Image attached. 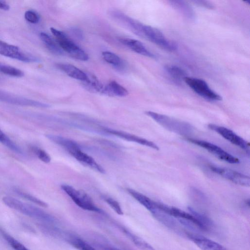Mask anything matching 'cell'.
<instances>
[{
	"mask_svg": "<svg viewBox=\"0 0 250 250\" xmlns=\"http://www.w3.org/2000/svg\"><path fill=\"white\" fill-rule=\"evenodd\" d=\"M190 143L207 150L218 158L230 164H238L239 159L211 143L199 139L187 138Z\"/></svg>",
	"mask_w": 250,
	"mask_h": 250,
	"instance_id": "obj_8",
	"label": "cell"
},
{
	"mask_svg": "<svg viewBox=\"0 0 250 250\" xmlns=\"http://www.w3.org/2000/svg\"><path fill=\"white\" fill-rule=\"evenodd\" d=\"M31 149L33 153L42 161L49 163L51 161L50 155L43 149L36 146H33Z\"/></svg>",
	"mask_w": 250,
	"mask_h": 250,
	"instance_id": "obj_31",
	"label": "cell"
},
{
	"mask_svg": "<svg viewBox=\"0 0 250 250\" xmlns=\"http://www.w3.org/2000/svg\"><path fill=\"white\" fill-rule=\"evenodd\" d=\"M184 81L193 91L207 100L221 101L222 99L221 96L211 89L203 80L186 77Z\"/></svg>",
	"mask_w": 250,
	"mask_h": 250,
	"instance_id": "obj_6",
	"label": "cell"
},
{
	"mask_svg": "<svg viewBox=\"0 0 250 250\" xmlns=\"http://www.w3.org/2000/svg\"><path fill=\"white\" fill-rule=\"evenodd\" d=\"M104 60L118 70L124 69L125 64L123 60L117 55L109 51L102 52Z\"/></svg>",
	"mask_w": 250,
	"mask_h": 250,
	"instance_id": "obj_24",
	"label": "cell"
},
{
	"mask_svg": "<svg viewBox=\"0 0 250 250\" xmlns=\"http://www.w3.org/2000/svg\"><path fill=\"white\" fill-rule=\"evenodd\" d=\"M126 189L131 196L149 210L152 214L158 209L157 202L133 189L127 188Z\"/></svg>",
	"mask_w": 250,
	"mask_h": 250,
	"instance_id": "obj_16",
	"label": "cell"
},
{
	"mask_svg": "<svg viewBox=\"0 0 250 250\" xmlns=\"http://www.w3.org/2000/svg\"><path fill=\"white\" fill-rule=\"evenodd\" d=\"M9 9V5L5 1L0 0V9L7 11Z\"/></svg>",
	"mask_w": 250,
	"mask_h": 250,
	"instance_id": "obj_36",
	"label": "cell"
},
{
	"mask_svg": "<svg viewBox=\"0 0 250 250\" xmlns=\"http://www.w3.org/2000/svg\"><path fill=\"white\" fill-rule=\"evenodd\" d=\"M71 31L73 33L75 36L78 39H83V38L82 31L78 28H72Z\"/></svg>",
	"mask_w": 250,
	"mask_h": 250,
	"instance_id": "obj_35",
	"label": "cell"
},
{
	"mask_svg": "<svg viewBox=\"0 0 250 250\" xmlns=\"http://www.w3.org/2000/svg\"><path fill=\"white\" fill-rule=\"evenodd\" d=\"M190 237L202 250H227L221 245L207 238L194 236Z\"/></svg>",
	"mask_w": 250,
	"mask_h": 250,
	"instance_id": "obj_18",
	"label": "cell"
},
{
	"mask_svg": "<svg viewBox=\"0 0 250 250\" xmlns=\"http://www.w3.org/2000/svg\"><path fill=\"white\" fill-rule=\"evenodd\" d=\"M57 67L71 78L85 82L87 79V75L76 66L68 63H58Z\"/></svg>",
	"mask_w": 250,
	"mask_h": 250,
	"instance_id": "obj_17",
	"label": "cell"
},
{
	"mask_svg": "<svg viewBox=\"0 0 250 250\" xmlns=\"http://www.w3.org/2000/svg\"><path fill=\"white\" fill-rule=\"evenodd\" d=\"M0 234L13 250H30L18 240L1 228H0Z\"/></svg>",
	"mask_w": 250,
	"mask_h": 250,
	"instance_id": "obj_25",
	"label": "cell"
},
{
	"mask_svg": "<svg viewBox=\"0 0 250 250\" xmlns=\"http://www.w3.org/2000/svg\"><path fill=\"white\" fill-rule=\"evenodd\" d=\"M0 143L14 152L22 154L23 152L21 148L11 140L0 128Z\"/></svg>",
	"mask_w": 250,
	"mask_h": 250,
	"instance_id": "obj_28",
	"label": "cell"
},
{
	"mask_svg": "<svg viewBox=\"0 0 250 250\" xmlns=\"http://www.w3.org/2000/svg\"><path fill=\"white\" fill-rule=\"evenodd\" d=\"M25 19L30 23L36 24L40 21V16L35 11L33 10H27L24 13Z\"/></svg>",
	"mask_w": 250,
	"mask_h": 250,
	"instance_id": "obj_33",
	"label": "cell"
},
{
	"mask_svg": "<svg viewBox=\"0 0 250 250\" xmlns=\"http://www.w3.org/2000/svg\"><path fill=\"white\" fill-rule=\"evenodd\" d=\"M83 83L88 89L95 92L103 93L104 86L95 76L87 75V80Z\"/></svg>",
	"mask_w": 250,
	"mask_h": 250,
	"instance_id": "obj_27",
	"label": "cell"
},
{
	"mask_svg": "<svg viewBox=\"0 0 250 250\" xmlns=\"http://www.w3.org/2000/svg\"><path fill=\"white\" fill-rule=\"evenodd\" d=\"M121 230L130 240L142 250H155V249L142 238L133 233L126 228L121 227Z\"/></svg>",
	"mask_w": 250,
	"mask_h": 250,
	"instance_id": "obj_21",
	"label": "cell"
},
{
	"mask_svg": "<svg viewBox=\"0 0 250 250\" xmlns=\"http://www.w3.org/2000/svg\"><path fill=\"white\" fill-rule=\"evenodd\" d=\"M210 169L221 177L242 186L249 187V176L237 171L224 167L210 166Z\"/></svg>",
	"mask_w": 250,
	"mask_h": 250,
	"instance_id": "obj_12",
	"label": "cell"
},
{
	"mask_svg": "<svg viewBox=\"0 0 250 250\" xmlns=\"http://www.w3.org/2000/svg\"><path fill=\"white\" fill-rule=\"evenodd\" d=\"M112 16L126 26L138 36L142 37L143 24L119 11H113Z\"/></svg>",
	"mask_w": 250,
	"mask_h": 250,
	"instance_id": "obj_14",
	"label": "cell"
},
{
	"mask_svg": "<svg viewBox=\"0 0 250 250\" xmlns=\"http://www.w3.org/2000/svg\"><path fill=\"white\" fill-rule=\"evenodd\" d=\"M50 29L61 49L71 57L82 61L88 60V54L71 40L65 33L54 27H51Z\"/></svg>",
	"mask_w": 250,
	"mask_h": 250,
	"instance_id": "obj_3",
	"label": "cell"
},
{
	"mask_svg": "<svg viewBox=\"0 0 250 250\" xmlns=\"http://www.w3.org/2000/svg\"><path fill=\"white\" fill-rule=\"evenodd\" d=\"M0 101L7 104L39 108H48L50 105L38 101L25 98L0 90Z\"/></svg>",
	"mask_w": 250,
	"mask_h": 250,
	"instance_id": "obj_10",
	"label": "cell"
},
{
	"mask_svg": "<svg viewBox=\"0 0 250 250\" xmlns=\"http://www.w3.org/2000/svg\"><path fill=\"white\" fill-rule=\"evenodd\" d=\"M103 94L110 96L120 97H125L128 95L126 88L115 81H111L104 86Z\"/></svg>",
	"mask_w": 250,
	"mask_h": 250,
	"instance_id": "obj_19",
	"label": "cell"
},
{
	"mask_svg": "<svg viewBox=\"0 0 250 250\" xmlns=\"http://www.w3.org/2000/svg\"><path fill=\"white\" fill-rule=\"evenodd\" d=\"M65 149L72 156L83 165L88 167L93 170L104 174V169L90 156L83 152L80 146L75 141H72Z\"/></svg>",
	"mask_w": 250,
	"mask_h": 250,
	"instance_id": "obj_7",
	"label": "cell"
},
{
	"mask_svg": "<svg viewBox=\"0 0 250 250\" xmlns=\"http://www.w3.org/2000/svg\"><path fill=\"white\" fill-rule=\"evenodd\" d=\"M120 42L134 52L149 58H155V55L149 51L140 41L130 38H122Z\"/></svg>",
	"mask_w": 250,
	"mask_h": 250,
	"instance_id": "obj_15",
	"label": "cell"
},
{
	"mask_svg": "<svg viewBox=\"0 0 250 250\" xmlns=\"http://www.w3.org/2000/svg\"><path fill=\"white\" fill-rule=\"evenodd\" d=\"M208 127L219 134L231 144L243 149L248 154L249 153L250 146L249 142L245 140L231 130L212 124L208 125Z\"/></svg>",
	"mask_w": 250,
	"mask_h": 250,
	"instance_id": "obj_11",
	"label": "cell"
},
{
	"mask_svg": "<svg viewBox=\"0 0 250 250\" xmlns=\"http://www.w3.org/2000/svg\"><path fill=\"white\" fill-rule=\"evenodd\" d=\"M61 188L81 208L99 213L103 212L95 204L91 198L83 191L77 190L70 185L65 184L61 185Z\"/></svg>",
	"mask_w": 250,
	"mask_h": 250,
	"instance_id": "obj_4",
	"label": "cell"
},
{
	"mask_svg": "<svg viewBox=\"0 0 250 250\" xmlns=\"http://www.w3.org/2000/svg\"><path fill=\"white\" fill-rule=\"evenodd\" d=\"M145 114L167 129L180 135L188 136L193 131L188 123L168 116L151 111H146Z\"/></svg>",
	"mask_w": 250,
	"mask_h": 250,
	"instance_id": "obj_2",
	"label": "cell"
},
{
	"mask_svg": "<svg viewBox=\"0 0 250 250\" xmlns=\"http://www.w3.org/2000/svg\"><path fill=\"white\" fill-rule=\"evenodd\" d=\"M2 201L9 208L36 219L40 224L49 225H56L57 224V221L53 216L38 207L10 196L3 197Z\"/></svg>",
	"mask_w": 250,
	"mask_h": 250,
	"instance_id": "obj_1",
	"label": "cell"
},
{
	"mask_svg": "<svg viewBox=\"0 0 250 250\" xmlns=\"http://www.w3.org/2000/svg\"><path fill=\"white\" fill-rule=\"evenodd\" d=\"M142 37L167 51H174L178 47L174 42L167 39L160 30L149 25H143Z\"/></svg>",
	"mask_w": 250,
	"mask_h": 250,
	"instance_id": "obj_5",
	"label": "cell"
},
{
	"mask_svg": "<svg viewBox=\"0 0 250 250\" xmlns=\"http://www.w3.org/2000/svg\"><path fill=\"white\" fill-rule=\"evenodd\" d=\"M0 55L25 62H38L39 60L18 46L0 41Z\"/></svg>",
	"mask_w": 250,
	"mask_h": 250,
	"instance_id": "obj_9",
	"label": "cell"
},
{
	"mask_svg": "<svg viewBox=\"0 0 250 250\" xmlns=\"http://www.w3.org/2000/svg\"><path fill=\"white\" fill-rule=\"evenodd\" d=\"M191 2H193L195 4L208 9H212L214 6L210 2L206 0H192Z\"/></svg>",
	"mask_w": 250,
	"mask_h": 250,
	"instance_id": "obj_34",
	"label": "cell"
},
{
	"mask_svg": "<svg viewBox=\"0 0 250 250\" xmlns=\"http://www.w3.org/2000/svg\"><path fill=\"white\" fill-rule=\"evenodd\" d=\"M168 2L172 7L186 18L190 20L195 19V15L193 10L186 1L183 0H170Z\"/></svg>",
	"mask_w": 250,
	"mask_h": 250,
	"instance_id": "obj_20",
	"label": "cell"
},
{
	"mask_svg": "<svg viewBox=\"0 0 250 250\" xmlns=\"http://www.w3.org/2000/svg\"><path fill=\"white\" fill-rule=\"evenodd\" d=\"M103 130L106 133L116 136L126 141L136 143L156 150L159 149V146L153 142L135 135L107 127H103Z\"/></svg>",
	"mask_w": 250,
	"mask_h": 250,
	"instance_id": "obj_13",
	"label": "cell"
},
{
	"mask_svg": "<svg viewBox=\"0 0 250 250\" xmlns=\"http://www.w3.org/2000/svg\"><path fill=\"white\" fill-rule=\"evenodd\" d=\"M104 201L119 215H123V211L120 204L113 198L107 196H103Z\"/></svg>",
	"mask_w": 250,
	"mask_h": 250,
	"instance_id": "obj_32",
	"label": "cell"
},
{
	"mask_svg": "<svg viewBox=\"0 0 250 250\" xmlns=\"http://www.w3.org/2000/svg\"><path fill=\"white\" fill-rule=\"evenodd\" d=\"M65 239L70 245L78 250H96L87 242L76 236L68 235L65 236Z\"/></svg>",
	"mask_w": 250,
	"mask_h": 250,
	"instance_id": "obj_22",
	"label": "cell"
},
{
	"mask_svg": "<svg viewBox=\"0 0 250 250\" xmlns=\"http://www.w3.org/2000/svg\"><path fill=\"white\" fill-rule=\"evenodd\" d=\"M165 70L169 76L175 81L181 82L186 77V73L180 67L176 65H167Z\"/></svg>",
	"mask_w": 250,
	"mask_h": 250,
	"instance_id": "obj_26",
	"label": "cell"
},
{
	"mask_svg": "<svg viewBox=\"0 0 250 250\" xmlns=\"http://www.w3.org/2000/svg\"><path fill=\"white\" fill-rule=\"evenodd\" d=\"M13 190L14 192H15L17 195L25 200H27L42 207L46 208L48 207L47 204H46L45 202L29 193L24 192V191H22L17 188H14Z\"/></svg>",
	"mask_w": 250,
	"mask_h": 250,
	"instance_id": "obj_30",
	"label": "cell"
},
{
	"mask_svg": "<svg viewBox=\"0 0 250 250\" xmlns=\"http://www.w3.org/2000/svg\"><path fill=\"white\" fill-rule=\"evenodd\" d=\"M188 209L190 214L192 215L202 225L205 230H208L212 226V223L211 221L207 216L196 211L191 207H189Z\"/></svg>",
	"mask_w": 250,
	"mask_h": 250,
	"instance_id": "obj_29",
	"label": "cell"
},
{
	"mask_svg": "<svg viewBox=\"0 0 250 250\" xmlns=\"http://www.w3.org/2000/svg\"><path fill=\"white\" fill-rule=\"evenodd\" d=\"M40 37L47 48L52 53L56 55H62L63 54L62 50L56 44L54 41L49 35L44 32H41L40 34Z\"/></svg>",
	"mask_w": 250,
	"mask_h": 250,
	"instance_id": "obj_23",
	"label": "cell"
},
{
	"mask_svg": "<svg viewBox=\"0 0 250 250\" xmlns=\"http://www.w3.org/2000/svg\"><path fill=\"white\" fill-rule=\"evenodd\" d=\"M102 250H121L117 248L108 245H100L99 246Z\"/></svg>",
	"mask_w": 250,
	"mask_h": 250,
	"instance_id": "obj_37",
	"label": "cell"
}]
</instances>
